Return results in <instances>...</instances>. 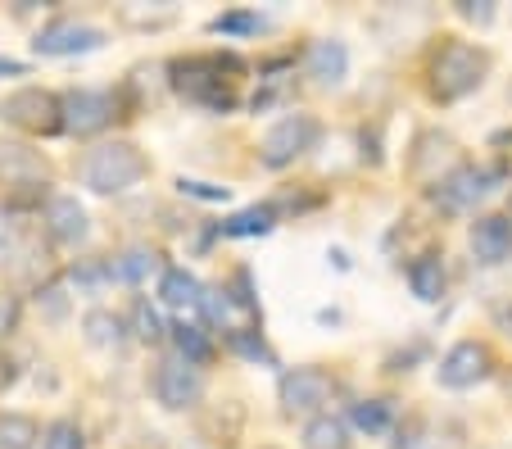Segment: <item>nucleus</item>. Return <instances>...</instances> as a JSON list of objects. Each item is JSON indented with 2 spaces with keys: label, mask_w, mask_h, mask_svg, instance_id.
Returning a JSON list of instances; mask_svg holds the SVG:
<instances>
[{
  "label": "nucleus",
  "mask_w": 512,
  "mask_h": 449,
  "mask_svg": "<svg viewBox=\"0 0 512 449\" xmlns=\"http://www.w3.org/2000/svg\"><path fill=\"white\" fill-rule=\"evenodd\" d=\"M236 69H241L236 55H191L173 64V87L186 100H195V105L213 109V114H227V109H236V91H232V78H223V73H236Z\"/></svg>",
  "instance_id": "f257e3e1"
},
{
  "label": "nucleus",
  "mask_w": 512,
  "mask_h": 449,
  "mask_svg": "<svg viewBox=\"0 0 512 449\" xmlns=\"http://www.w3.org/2000/svg\"><path fill=\"white\" fill-rule=\"evenodd\" d=\"M145 173H150V164H145V155L132 146V141H105V146L87 150L78 164L82 186L96 191V196H123V191H132Z\"/></svg>",
  "instance_id": "f03ea898"
},
{
  "label": "nucleus",
  "mask_w": 512,
  "mask_h": 449,
  "mask_svg": "<svg viewBox=\"0 0 512 449\" xmlns=\"http://www.w3.org/2000/svg\"><path fill=\"white\" fill-rule=\"evenodd\" d=\"M485 73H490V55L485 50L467 46V41H445L440 55L431 59V96L445 100V105L449 100H463L481 87Z\"/></svg>",
  "instance_id": "7ed1b4c3"
},
{
  "label": "nucleus",
  "mask_w": 512,
  "mask_h": 449,
  "mask_svg": "<svg viewBox=\"0 0 512 449\" xmlns=\"http://www.w3.org/2000/svg\"><path fill=\"white\" fill-rule=\"evenodd\" d=\"M322 137V123L313 114H286L268 127V137L259 141L263 168H290L295 159H304Z\"/></svg>",
  "instance_id": "20e7f679"
},
{
  "label": "nucleus",
  "mask_w": 512,
  "mask_h": 449,
  "mask_svg": "<svg viewBox=\"0 0 512 449\" xmlns=\"http://www.w3.org/2000/svg\"><path fill=\"white\" fill-rule=\"evenodd\" d=\"M0 118L10 127H23V132L50 137V132H64V100L41 91V87H23V91L0 100Z\"/></svg>",
  "instance_id": "39448f33"
},
{
  "label": "nucleus",
  "mask_w": 512,
  "mask_h": 449,
  "mask_svg": "<svg viewBox=\"0 0 512 449\" xmlns=\"http://www.w3.org/2000/svg\"><path fill=\"white\" fill-rule=\"evenodd\" d=\"M64 132L73 137H96L118 118V96L114 91H96V87H78L64 91Z\"/></svg>",
  "instance_id": "423d86ee"
},
{
  "label": "nucleus",
  "mask_w": 512,
  "mask_h": 449,
  "mask_svg": "<svg viewBox=\"0 0 512 449\" xmlns=\"http://www.w3.org/2000/svg\"><path fill=\"white\" fill-rule=\"evenodd\" d=\"M105 28L96 23H82V19H55L32 37V50L46 59H68V55H91V50L105 46Z\"/></svg>",
  "instance_id": "0eeeda50"
},
{
  "label": "nucleus",
  "mask_w": 512,
  "mask_h": 449,
  "mask_svg": "<svg viewBox=\"0 0 512 449\" xmlns=\"http://www.w3.org/2000/svg\"><path fill=\"white\" fill-rule=\"evenodd\" d=\"M204 395V372L195 368L191 359H182V354H168V359H159L155 368V400L164 404V409H191L195 400Z\"/></svg>",
  "instance_id": "6e6552de"
},
{
  "label": "nucleus",
  "mask_w": 512,
  "mask_h": 449,
  "mask_svg": "<svg viewBox=\"0 0 512 449\" xmlns=\"http://www.w3.org/2000/svg\"><path fill=\"white\" fill-rule=\"evenodd\" d=\"M490 368H494L490 345L458 341L454 350H445V359H440L435 377H440V386H445V391H472V386H481V381L490 377Z\"/></svg>",
  "instance_id": "1a4fd4ad"
},
{
  "label": "nucleus",
  "mask_w": 512,
  "mask_h": 449,
  "mask_svg": "<svg viewBox=\"0 0 512 449\" xmlns=\"http://www.w3.org/2000/svg\"><path fill=\"white\" fill-rule=\"evenodd\" d=\"M494 182H499V173H490V168H481V164H463L435 186V200H440L449 214H467V209H476L490 196Z\"/></svg>",
  "instance_id": "9d476101"
},
{
  "label": "nucleus",
  "mask_w": 512,
  "mask_h": 449,
  "mask_svg": "<svg viewBox=\"0 0 512 449\" xmlns=\"http://www.w3.org/2000/svg\"><path fill=\"white\" fill-rule=\"evenodd\" d=\"M336 381L322 368H290L281 377V409L286 413H318L322 404H331Z\"/></svg>",
  "instance_id": "9b49d317"
},
{
  "label": "nucleus",
  "mask_w": 512,
  "mask_h": 449,
  "mask_svg": "<svg viewBox=\"0 0 512 449\" xmlns=\"http://www.w3.org/2000/svg\"><path fill=\"white\" fill-rule=\"evenodd\" d=\"M46 232L59 245H82L91 236V218L78 205V196H50L46 200Z\"/></svg>",
  "instance_id": "f8f14e48"
},
{
  "label": "nucleus",
  "mask_w": 512,
  "mask_h": 449,
  "mask_svg": "<svg viewBox=\"0 0 512 449\" xmlns=\"http://www.w3.org/2000/svg\"><path fill=\"white\" fill-rule=\"evenodd\" d=\"M472 254L481 264H508L512 259V218L508 214H485L472 223Z\"/></svg>",
  "instance_id": "ddd939ff"
},
{
  "label": "nucleus",
  "mask_w": 512,
  "mask_h": 449,
  "mask_svg": "<svg viewBox=\"0 0 512 449\" xmlns=\"http://www.w3.org/2000/svg\"><path fill=\"white\" fill-rule=\"evenodd\" d=\"M309 78L318 82V87H340L345 82V73H349V46L345 41H313L309 46Z\"/></svg>",
  "instance_id": "4468645a"
},
{
  "label": "nucleus",
  "mask_w": 512,
  "mask_h": 449,
  "mask_svg": "<svg viewBox=\"0 0 512 449\" xmlns=\"http://www.w3.org/2000/svg\"><path fill=\"white\" fill-rule=\"evenodd\" d=\"M408 291H413L422 304H435L445 295V259L435 250L417 254L413 264H408Z\"/></svg>",
  "instance_id": "2eb2a0df"
},
{
  "label": "nucleus",
  "mask_w": 512,
  "mask_h": 449,
  "mask_svg": "<svg viewBox=\"0 0 512 449\" xmlns=\"http://www.w3.org/2000/svg\"><path fill=\"white\" fill-rule=\"evenodd\" d=\"M159 300H164L168 309H200L204 282L195 273H186V268H164V273H159Z\"/></svg>",
  "instance_id": "dca6fc26"
},
{
  "label": "nucleus",
  "mask_w": 512,
  "mask_h": 449,
  "mask_svg": "<svg viewBox=\"0 0 512 449\" xmlns=\"http://www.w3.org/2000/svg\"><path fill=\"white\" fill-rule=\"evenodd\" d=\"M155 268H159V254L150 250V245H127L123 254H109V273H114V282H123V286L145 282Z\"/></svg>",
  "instance_id": "f3484780"
},
{
  "label": "nucleus",
  "mask_w": 512,
  "mask_h": 449,
  "mask_svg": "<svg viewBox=\"0 0 512 449\" xmlns=\"http://www.w3.org/2000/svg\"><path fill=\"white\" fill-rule=\"evenodd\" d=\"M272 227H277V205H250V209H241V214L223 218L218 232L232 236V241H245V236H268Z\"/></svg>",
  "instance_id": "a211bd4d"
},
{
  "label": "nucleus",
  "mask_w": 512,
  "mask_h": 449,
  "mask_svg": "<svg viewBox=\"0 0 512 449\" xmlns=\"http://www.w3.org/2000/svg\"><path fill=\"white\" fill-rule=\"evenodd\" d=\"M41 436H46V431L37 427V418L0 409V449H32Z\"/></svg>",
  "instance_id": "6ab92c4d"
},
{
  "label": "nucleus",
  "mask_w": 512,
  "mask_h": 449,
  "mask_svg": "<svg viewBox=\"0 0 512 449\" xmlns=\"http://www.w3.org/2000/svg\"><path fill=\"white\" fill-rule=\"evenodd\" d=\"M82 332H87L91 345H100V350H114V345H123L127 323L118 318V313H109V309H91L87 318H82Z\"/></svg>",
  "instance_id": "aec40b11"
},
{
  "label": "nucleus",
  "mask_w": 512,
  "mask_h": 449,
  "mask_svg": "<svg viewBox=\"0 0 512 449\" xmlns=\"http://www.w3.org/2000/svg\"><path fill=\"white\" fill-rule=\"evenodd\" d=\"M349 422H354L358 431H368V436H386V431L395 427V404L390 400H358L354 409H349Z\"/></svg>",
  "instance_id": "412c9836"
},
{
  "label": "nucleus",
  "mask_w": 512,
  "mask_h": 449,
  "mask_svg": "<svg viewBox=\"0 0 512 449\" xmlns=\"http://www.w3.org/2000/svg\"><path fill=\"white\" fill-rule=\"evenodd\" d=\"M168 336H173L177 354H182V359H191L195 368H204V363L213 359V341H209V332H204L200 323H177Z\"/></svg>",
  "instance_id": "4be33fe9"
},
{
  "label": "nucleus",
  "mask_w": 512,
  "mask_h": 449,
  "mask_svg": "<svg viewBox=\"0 0 512 449\" xmlns=\"http://www.w3.org/2000/svg\"><path fill=\"white\" fill-rule=\"evenodd\" d=\"M304 449H349V427L331 413H318V418L304 427Z\"/></svg>",
  "instance_id": "5701e85b"
},
{
  "label": "nucleus",
  "mask_w": 512,
  "mask_h": 449,
  "mask_svg": "<svg viewBox=\"0 0 512 449\" xmlns=\"http://www.w3.org/2000/svg\"><path fill=\"white\" fill-rule=\"evenodd\" d=\"M209 28L218 32V37H254V32L268 28V19H263L259 10H227V14H218Z\"/></svg>",
  "instance_id": "b1692460"
},
{
  "label": "nucleus",
  "mask_w": 512,
  "mask_h": 449,
  "mask_svg": "<svg viewBox=\"0 0 512 449\" xmlns=\"http://www.w3.org/2000/svg\"><path fill=\"white\" fill-rule=\"evenodd\" d=\"M68 282L78 286V291H105V286L114 282L109 259H78V264L68 268Z\"/></svg>",
  "instance_id": "393cba45"
},
{
  "label": "nucleus",
  "mask_w": 512,
  "mask_h": 449,
  "mask_svg": "<svg viewBox=\"0 0 512 449\" xmlns=\"http://www.w3.org/2000/svg\"><path fill=\"white\" fill-rule=\"evenodd\" d=\"M132 327H136V336L141 341H164L173 327H164V318H159V309L150 300H136L132 304Z\"/></svg>",
  "instance_id": "a878e982"
},
{
  "label": "nucleus",
  "mask_w": 512,
  "mask_h": 449,
  "mask_svg": "<svg viewBox=\"0 0 512 449\" xmlns=\"http://www.w3.org/2000/svg\"><path fill=\"white\" fill-rule=\"evenodd\" d=\"M41 449H87V436H82V427L73 418H59V422H50L46 427Z\"/></svg>",
  "instance_id": "bb28decb"
},
{
  "label": "nucleus",
  "mask_w": 512,
  "mask_h": 449,
  "mask_svg": "<svg viewBox=\"0 0 512 449\" xmlns=\"http://www.w3.org/2000/svg\"><path fill=\"white\" fill-rule=\"evenodd\" d=\"M227 345H232L241 359H254V363H272V350L263 345V336L254 332V327H232L227 332Z\"/></svg>",
  "instance_id": "cd10ccee"
},
{
  "label": "nucleus",
  "mask_w": 512,
  "mask_h": 449,
  "mask_svg": "<svg viewBox=\"0 0 512 449\" xmlns=\"http://www.w3.org/2000/svg\"><path fill=\"white\" fill-rule=\"evenodd\" d=\"M177 191L191 200H209V205L232 196V186H213V182H200V177H177Z\"/></svg>",
  "instance_id": "c85d7f7f"
},
{
  "label": "nucleus",
  "mask_w": 512,
  "mask_h": 449,
  "mask_svg": "<svg viewBox=\"0 0 512 449\" xmlns=\"http://www.w3.org/2000/svg\"><path fill=\"white\" fill-rule=\"evenodd\" d=\"M458 14H463L467 23H481V28H485V23H494V5H490V0H463V5H458Z\"/></svg>",
  "instance_id": "c756f323"
},
{
  "label": "nucleus",
  "mask_w": 512,
  "mask_h": 449,
  "mask_svg": "<svg viewBox=\"0 0 512 449\" xmlns=\"http://www.w3.org/2000/svg\"><path fill=\"white\" fill-rule=\"evenodd\" d=\"M19 323V300L14 295H0V336H10Z\"/></svg>",
  "instance_id": "7c9ffc66"
},
{
  "label": "nucleus",
  "mask_w": 512,
  "mask_h": 449,
  "mask_svg": "<svg viewBox=\"0 0 512 449\" xmlns=\"http://www.w3.org/2000/svg\"><path fill=\"white\" fill-rule=\"evenodd\" d=\"M23 73H28V64H23V59L0 55V78H23Z\"/></svg>",
  "instance_id": "2f4dec72"
},
{
  "label": "nucleus",
  "mask_w": 512,
  "mask_h": 449,
  "mask_svg": "<svg viewBox=\"0 0 512 449\" xmlns=\"http://www.w3.org/2000/svg\"><path fill=\"white\" fill-rule=\"evenodd\" d=\"M46 309H50V318H59V313H64V295H59V286H46Z\"/></svg>",
  "instance_id": "473e14b6"
},
{
  "label": "nucleus",
  "mask_w": 512,
  "mask_h": 449,
  "mask_svg": "<svg viewBox=\"0 0 512 449\" xmlns=\"http://www.w3.org/2000/svg\"><path fill=\"white\" fill-rule=\"evenodd\" d=\"M499 327L512 336V304H508V309H499Z\"/></svg>",
  "instance_id": "72a5a7b5"
},
{
  "label": "nucleus",
  "mask_w": 512,
  "mask_h": 449,
  "mask_svg": "<svg viewBox=\"0 0 512 449\" xmlns=\"http://www.w3.org/2000/svg\"><path fill=\"white\" fill-rule=\"evenodd\" d=\"M10 377H14V372H10V363L0 359V386H5V381H10Z\"/></svg>",
  "instance_id": "f704fd0d"
}]
</instances>
